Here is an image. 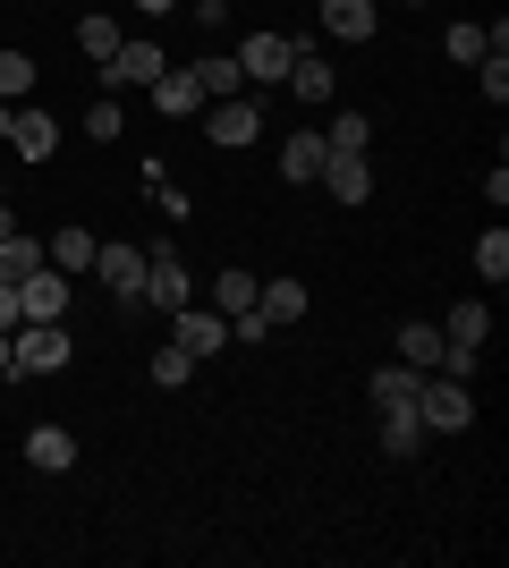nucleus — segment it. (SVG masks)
I'll return each mask as SVG.
<instances>
[{
	"instance_id": "obj_12",
	"label": "nucleus",
	"mask_w": 509,
	"mask_h": 568,
	"mask_svg": "<svg viewBox=\"0 0 509 568\" xmlns=\"http://www.w3.org/2000/svg\"><path fill=\"white\" fill-rule=\"evenodd\" d=\"M323 162H332V144H323V128H289V153H281V179H289V187H306V179H323Z\"/></svg>"
},
{
	"instance_id": "obj_1",
	"label": "nucleus",
	"mask_w": 509,
	"mask_h": 568,
	"mask_svg": "<svg viewBox=\"0 0 509 568\" xmlns=\"http://www.w3.org/2000/svg\"><path fill=\"white\" fill-rule=\"evenodd\" d=\"M416 416H425L434 433H467L476 425V390H467L459 374H425L416 382Z\"/></svg>"
},
{
	"instance_id": "obj_9",
	"label": "nucleus",
	"mask_w": 509,
	"mask_h": 568,
	"mask_svg": "<svg viewBox=\"0 0 509 568\" xmlns=\"http://www.w3.org/2000/svg\"><path fill=\"white\" fill-rule=\"evenodd\" d=\"M60 306H69V281H60V272H26L18 281V314L26 323H60Z\"/></svg>"
},
{
	"instance_id": "obj_2",
	"label": "nucleus",
	"mask_w": 509,
	"mask_h": 568,
	"mask_svg": "<svg viewBox=\"0 0 509 568\" xmlns=\"http://www.w3.org/2000/svg\"><path fill=\"white\" fill-rule=\"evenodd\" d=\"M94 272H102V288H111L128 314L145 306V246H120V237H111V246H94Z\"/></svg>"
},
{
	"instance_id": "obj_32",
	"label": "nucleus",
	"mask_w": 509,
	"mask_h": 568,
	"mask_svg": "<svg viewBox=\"0 0 509 568\" xmlns=\"http://www.w3.org/2000/svg\"><path fill=\"white\" fill-rule=\"evenodd\" d=\"M441 51H450V60H485V26H450Z\"/></svg>"
},
{
	"instance_id": "obj_3",
	"label": "nucleus",
	"mask_w": 509,
	"mask_h": 568,
	"mask_svg": "<svg viewBox=\"0 0 509 568\" xmlns=\"http://www.w3.org/2000/svg\"><path fill=\"white\" fill-rule=\"evenodd\" d=\"M145 306H162V314L195 306V281H187V263H179V246H153L145 255Z\"/></svg>"
},
{
	"instance_id": "obj_39",
	"label": "nucleus",
	"mask_w": 509,
	"mask_h": 568,
	"mask_svg": "<svg viewBox=\"0 0 509 568\" xmlns=\"http://www.w3.org/2000/svg\"><path fill=\"white\" fill-rule=\"evenodd\" d=\"M416 9H425V0H416Z\"/></svg>"
},
{
	"instance_id": "obj_36",
	"label": "nucleus",
	"mask_w": 509,
	"mask_h": 568,
	"mask_svg": "<svg viewBox=\"0 0 509 568\" xmlns=\"http://www.w3.org/2000/svg\"><path fill=\"white\" fill-rule=\"evenodd\" d=\"M136 9H145V18H170V9H179V0H136Z\"/></svg>"
},
{
	"instance_id": "obj_11",
	"label": "nucleus",
	"mask_w": 509,
	"mask_h": 568,
	"mask_svg": "<svg viewBox=\"0 0 509 568\" xmlns=\"http://www.w3.org/2000/svg\"><path fill=\"white\" fill-rule=\"evenodd\" d=\"M9 144H18V162H51V153H60V119L51 111H18L9 119Z\"/></svg>"
},
{
	"instance_id": "obj_33",
	"label": "nucleus",
	"mask_w": 509,
	"mask_h": 568,
	"mask_svg": "<svg viewBox=\"0 0 509 568\" xmlns=\"http://www.w3.org/2000/svg\"><path fill=\"white\" fill-rule=\"evenodd\" d=\"M85 136H94V144L120 136V102H94V111H85Z\"/></svg>"
},
{
	"instance_id": "obj_20",
	"label": "nucleus",
	"mask_w": 509,
	"mask_h": 568,
	"mask_svg": "<svg viewBox=\"0 0 509 568\" xmlns=\"http://www.w3.org/2000/svg\"><path fill=\"white\" fill-rule=\"evenodd\" d=\"M416 442H425V416L416 407H383V458H416Z\"/></svg>"
},
{
	"instance_id": "obj_24",
	"label": "nucleus",
	"mask_w": 509,
	"mask_h": 568,
	"mask_svg": "<svg viewBox=\"0 0 509 568\" xmlns=\"http://www.w3.org/2000/svg\"><path fill=\"white\" fill-rule=\"evenodd\" d=\"M416 365H383V374H374V407H416Z\"/></svg>"
},
{
	"instance_id": "obj_14",
	"label": "nucleus",
	"mask_w": 509,
	"mask_h": 568,
	"mask_svg": "<svg viewBox=\"0 0 509 568\" xmlns=\"http://www.w3.org/2000/svg\"><path fill=\"white\" fill-rule=\"evenodd\" d=\"M153 111L195 119V111H204V77H195V69H162V77H153Z\"/></svg>"
},
{
	"instance_id": "obj_27",
	"label": "nucleus",
	"mask_w": 509,
	"mask_h": 568,
	"mask_svg": "<svg viewBox=\"0 0 509 568\" xmlns=\"http://www.w3.org/2000/svg\"><path fill=\"white\" fill-rule=\"evenodd\" d=\"M365 136H374V119H365V111H339L332 128H323V144H332V153H365Z\"/></svg>"
},
{
	"instance_id": "obj_37",
	"label": "nucleus",
	"mask_w": 509,
	"mask_h": 568,
	"mask_svg": "<svg viewBox=\"0 0 509 568\" xmlns=\"http://www.w3.org/2000/svg\"><path fill=\"white\" fill-rule=\"evenodd\" d=\"M9 230H18V213H9V204H0V237H9Z\"/></svg>"
},
{
	"instance_id": "obj_25",
	"label": "nucleus",
	"mask_w": 509,
	"mask_h": 568,
	"mask_svg": "<svg viewBox=\"0 0 509 568\" xmlns=\"http://www.w3.org/2000/svg\"><path fill=\"white\" fill-rule=\"evenodd\" d=\"M187 374H195V356L179 348V339H162V348H153V390H179Z\"/></svg>"
},
{
	"instance_id": "obj_6",
	"label": "nucleus",
	"mask_w": 509,
	"mask_h": 568,
	"mask_svg": "<svg viewBox=\"0 0 509 568\" xmlns=\"http://www.w3.org/2000/svg\"><path fill=\"white\" fill-rule=\"evenodd\" d=\"M204 136H213V144H255V136H264V102H255V94H230V102H213Z\"/></svg>"
},
{
	"instance_id": "obj_38",
	"label": "nucleus",
	"mask_w": 509,
	"mask_h": 568,
	"mask_svg": "<svg viewBox=\"0 0 509 568\" xmlns=\"http://www.w3.org/2000/svg\"><path fill=\"white\" fill-rule=\"evenodd\" d=\"M213 9H230V0H213Z\"/></svg>"
},
{
	"instance_id": "obj_23",
	"label": "nucleus",
	"mask_w": 509,
	"mask_h": 568,
	"mask_svg": "<svg viewBox=\"0 0 509 568\" xmlns=\"http://www.w3.org/2000/svg\"><path fill=\"white\" fill-rule=\"evenodd\" d=\"M485 332H492L485 297H467V306H450V323H441V339H459V348H485Z\"/></svg>"
},
{
	"instance_id": "obj_10",
	"label": "nucleus",
	"mask_w": 509,
	"mask_h": 568,
	"mask_svg": "<svg viewBox=\"0 0 509 568\" xmlns=\"http://www.w3.org/2000/svg\"><path fill=\"white\" fill-rule=\"evenodd\" d=\"M306 306H315V297H306V281H264V288H255V314H264L272 332L306 323Z\"/></svg>"
},
{
	"instance_id": "obj_28",
	"label": "nucleus",
	"mask_w": 509,
	"mask_h": 568,
	"mask_svg": "<svg viewBox=\"0 0 509 568\" xmlns=\"http://www.w3.org/2000/svg\"><path fill=\"white\" fill-rule=\"evenodd\" d=\"M476 272H485L492 288L509 281V230H485V237H476Z\"/></svg>"
},
{
	"instance_id": "obj_30",
	"label": "nucleus",
	"mask_w": 509,
	"mask_h": 568,
	"mask_svg": "<svg viewBox=\"0 0 509 568\" xmlns=\"http://www.w3.org/2000/svg\"><path fill=\"white\" fill-rule=\"evenodd\" d=\"M77 51H85V60H111V51H120V26H111V18H85V26H77Z\"/></svg>"
},
{
	"instance_id": "obj_26",
	"label": "nucleus",
	"mask_w": 509,
	"mask_h": 568,
	"mask_svg": "<svg viewBox=\"0 0 509 568\" xmlns=\"http://www.w3.org/2000/svg\"><path fill=\"white\" fill-rule=\"evenodd\" d=\"M195 77H204V102H230V94H246V69H238V60H204Z\"/></svg>"
},
{
	"instance_id": "obj_31",
	"label": "nucleus",
	"mask_w": 509,
	"mask_h": 568,
	"mask_svg": "<svg viewBox=\"0 0 509 568\" xmlns=\"http://www.w3.org/2000/svg\"><path fill=\"white\" fill-rule=\"evenodd\" d=\"M476 69H485V102H492V111H501V102H509V60H501V51H485Z\"/></svg>"
},
{
	"instance_id": "obj_5",
	"label": "nucleus",
	"mask_w": 509,
	"mask_h": 568,
	"mask_svg": "<svg viewBox=\"0 0 509 568\" xmlns=\"http://www.w3.org/2000/svg\"><path fill=\"white\" fill-rule=\"evenodd\" d=\"M9 348H18V374H60V365H69V332H60V323H26L18 339H9Z\"/></svg>"
},
{
	"instance_id": "obj_29",
	"label": "nucleus",
	"mask_w": 509,
	"mask_h": 568,
	"mask_svg": "<svg viewBox=\"0 0 509 568\" xmlns=\"http://www.w3.org/2000/svg\"><path fill=\"white\" fill-rule=\"evenodd\" d=\"M26 85H34V60H26V51H9V43H0V102H18Z\"/></svg>"
},
{
	"instance_id": "obj_22",
	"label": "nucleus",
	"mask_w": 509,
	"mask_h": 568,
	"mask_svg": "<svg viewBox=\"0 0 509 568\" xmlns=\"http://www.w3.org/2000/svg\"><path fill=\"white\" fill-rule=\"evenodd\" d=\"M94 246H102V237H85V230H60V237H43V255L60 263V272H94Z\"/></svg>"
},
{
	"instance_id": "obj_8",
	"label": "nucleus",
	"mask_w": 509,
	"mask_h": 568,
	"mask_svg": "<svg viewBox=\"0 0 509 568\" xmlns=\"http://www.w3.org/2000/svg\"><path fill=\"white\" fill-rule=\"evenodd\" d=\"M26 467H34V475H69L77 467V433L69 425H34V433H26Z\"/></svg>"
},
{
	"instance_id": "obj_16",
	"label": "nucleus",
	"mask_w": 509,
	"mask_h": 568,
	"mask_svg": "<svg viewBox=\"0 0 509 568\" xmlns=\"http://www.w3.org/2000/svg\"><path fill=\"white\" fill-rule=\"evenodd\" d=\"M323 34L365 43V34H374V0H323Z\"/></svg>"
},
{
	"instance_id": "obj_34",
	"label": "nucleus",
	"mask_w": 509,
	"mask_h": 568,
	"mask_svg": "<svg viewBox=\"0 0 509 568\" xmlns=\"http://www.w3.org/2000/svg\"><path fill=\"white\" fill-rule=\"evenodd\" d=\"M0 332H18V281H0Z\"/></svg>"
},
{
	"instance_id": "obj_18",
	"label": "nucleus",
	"mask_w": 509,
	"mask_h": 568,
	"mask_svg": "<svg viewBox=\"0 0 509 568\" xmlns=\"http://www.w3.org/2000/svg\"><path fill=\"white\" fill-rule=\"evenodd\" d=\"M255 288H264L255 272H221V281H213V314H221V323H238V314H255Z\"/></svg>"
},
{
	"instance_id": "obj_17",
	"label": "nucleus",
	"mask_w": 509,
	"mask_h": 568,
	"mask_svg": "<svg viewBox=\"0 0 509 568\" xmlns=\"http://www.w3.org/2000/svg\"><path fill=\"white\" fill-rule=\"evenodd\" d=\"M289 94H297V102H332V60H315V51L297 43V60H289Z\"/></svg>"
},
{
	"instance_id": "obj_40",
	"label": "nucleus",
	"mask_w": 509,
	"mask_h": 568,
	"mask_svg": "<svg viewBox=\"0 0 509 568\" xmlns=\"http://www.w3.org/2000/svg\"><path fill=\"white\" fill-rule=\"evenodd\" d=\"M0 195H9V187H0Z\"/></svg>"
},
{
	"instance_id": "obj_13",
	"label": "nucleus",
	"mask_w": 509,
	"mask_h": 568,
	"mask_svg": "<svg viewBox=\"0 0 509 568\" xmlns=\"http://www.w3.org/2000/svg\"><path fill=\"white\" fill-rule=\"evenodd\" d=\"M162 69H170V60H162V43H120L111 60H102V77H111V85H153Z\"/></svg>"
},
{
	"instance_id": "obj_21",
	"label": "nucleus",
	"mask_w": 509,
	"mask_h": 568,
	"mask_svg": "<svg viewBox=\"0 0 509 568\" xmlns=\"http://www.w3.org/2000/svg\"><path fill=\"white\" fill-rule=\"evenodd\" d=\"M43 237H26V230H9L0 237V281H26V272H43Z\"/></svg>"
},
{
	"instance_id": "obj_19",
	"label": "nucleus",
	"mask_w": 509,
	"mask_h": 568,
	"mask_svg": "<svg viewBox=\"0 0 509 568\" xmlns=\"http://www.w3.org/2000/svg\"><path fill=\"white\" fill-rule=\"evenodd\" d=\"M441 348H450V339H441L434 323H408V332H399V365H416V374H441Z\"/></svg>"
},
{
	"instance_id": "obj_7",
	"label": "nucleus",
	"mask_w": 509,
	"mask_h": 568,
	"mask_svg": "<svg viewBox=\"0 0 509 568\" xmlns=\"http://www.w3.org/2000/svg\"><path fill=\"white\" fill-rule=\"evenodd\" d=\"M170 339H179L187 356H221V348H230V323L204 314V306H179V314H170Z\"/></svg>"
},
{
	"instance_id": "obj_15",
	"label": "nucleus",
	"mask_w": 509,
	"mask_h": 568,
	"mask_svg": "<svg viewBox=\"0 0 509 568\" xmlns=\"http://www.w3.org/2000/svg\"><path fill=\"white\" fill-rule=\"evenodd\" d=\"M323 187H332V204H365V195H374L365 153H332V162H323Z\"/></svg>"
},
{
	"instance_id": "obj_35",
	"label": "nucleus",
	"mask_w": 509,
	"mask_h": 568,
	"mask_svg": "<svg viewBox=\"0 0 509 568\" xmlns=\"http://www.w3.org/2000/svg\"><path fill=\"white\" fill-rule=\"evenodd\" d=\"M0 374H9V382H18V348H9V332H0Z\"/></svg>"
},
{
	"instance_id": "obj_4",
	"label": "nucleus",
	"mask_w": 509,
	"mask_h": 568,
	"mask_svg": "<svg viewBox=\"0 0 509 568\" xmlns=\"http://www.w3.org/2000/svg\"><path fill=\"white\" fill-rule=\"evenodd\" d=\"M289 60H297V43H289V34H272V26L238 43V69H246V85H289Z\"/></svg>"
}]
</instances>
